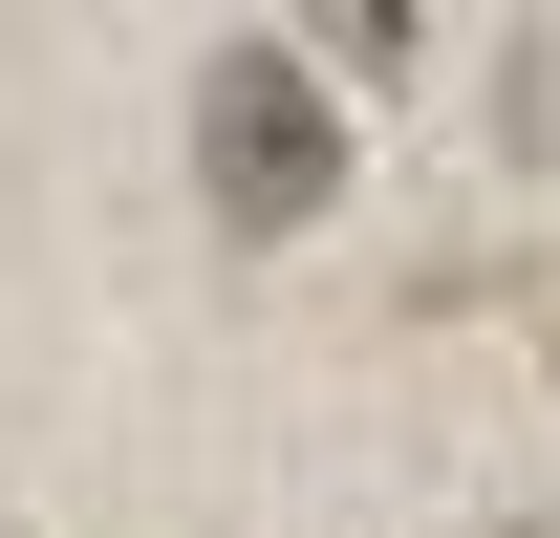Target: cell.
I'll return each instance as SVG.
<instances>
[{
    "instance_id": "1",
    "label": "cell",
    "mask_w": 560,
    "mask_h": 538,
    "mask_svg": "<svg viewBox=\"0 0 560 538\" xmlns=\"http://www.w3.org/2000/svg\"><path fill=\"white\" fill-rule=\"evenodd\" d=\"M195 195H215V237L346 215V108L302 86V44H215L195 66Z\"/></svg>"
},
{
    "instance_id": "2",
    "label": "cell",
    "mask_w": 560,
    "mask_h": 538,
    "mask_svg": "<svg viewBox=\"0 0 560 538\" xmlns=\"http://www.w3.org/2000/svg\"><path fill=\"white\" fill-rule=\"evenodd\" d=\"M324 44H346V66H410L431 22H410V0H324Z\"/></svg>"
}]
</instances>
